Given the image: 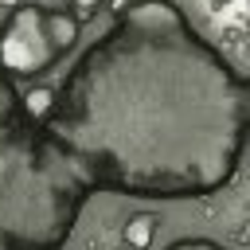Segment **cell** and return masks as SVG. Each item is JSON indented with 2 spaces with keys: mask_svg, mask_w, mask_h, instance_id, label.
Returning <instances> with one entry per match:
<instances>
[{
  "mask_svg": "<svg viewBox=\"0 0 250 250\" xmlns=\"http://www.w3.org/2000/svg\"><path fill=\"white\" fill-rule=\"evenodd\" d=\"M109 27L55 86L47 137L94 191L207 199L246 164L250 74L176 0H109Z\"/></svg>",
  "mask_w": 250,
  "mask_h": 250,
  "instance_id": "1",
  "label": "cell"
},
{
  "mask_svg": "<svg viewBox=\"0 0 250 250\" xmlns=\"http://www.w3.org/2000/svg\"><path fill=\"white\" fill-rule=\"evenodd\" d=\"M94 184L31 117L0 66V250H62Z\"/></svg>",
  "mask_w": 250,
  "mask_h": 250,
  "instance_id": "2",
  "label": "cell"
},
{
  "mask_svg": "<svg viewBox=\"0 0 250 250\" xmlns=\"http://www.w3.org/2000/svg\"><path fill=\"white\" fill-rule=\"evenodd\" d=\"M82 20L70 8L20 4L0 23V66L12 78H43L66 51L78 47Z\"/></svg>",
  "mask_w": 250,
  "mask_h": 250,
  "instance_id": "3",
  "label": "cell"
},
{
  "mask_svg": "<svg viewBox=\"0 0 250 250\" xmlns=\"http://www.w3.org/2000/svg\"><path fill=\"white\" fill-rule=\"evenodd\" d=\"M156 230H160V219H156L152 211H137V215L125 219V227H121V242H129L133 250H152Z\"/></svg>",
  "mask_w": 250,
  "mask_h": 250,
  "instance_id": "4",
  "label": "cell"
},
{
  "mask_svg": "<svg viewBox=\"0 0 250 250\" xmlns=\"http://www.w3.org/2000/svg\"><path fill=\"white\" fill-rule=\"evenodd\" d=\"M23 98H27V109H31L35 121H43V117L55 109V86H31Z\"/></svg>",
  "mask_w": 250,
  "mask_h": 250,
  "instance_id": "5",
  "label": "cell"
},
{
  "mask_svg": "<svg viewBox=\"0 0 250 250\" xmlns=\"http://www.w3.org/2000/svg\"><path fill=\"white\" fill-rule=\"evenodd\" d=\"M164 250H227V246H219L215 238H199V234H188V238H176V242H168Z\"/></svg>",
  "mask_w": 250,
  "mask_h": 250,
  "instance_id": "6",
  "label": "cell"
},
{
  "mask_svg": "<svg viewBox=\"0 0 250 250\" xmlns=\"http://www.w3.org/2000/svg\"><path fill=\"white\" fill-rule=\"evenodd\" d=\"M105 4H109V0H66V8H70V12H74L82 23H86V20H94V16H98Z\"/></svg>",
  "mask_w": 250,
  "mask_h": 250,
  "instance_id": "7",
  "label": "cell"
},
{
  "mask_svg": "<svg viewBox=\"0 0 250 250\" xmlns=\"http://www.w3.org/2000/svg\"><path fill=\"white\" fill-rule=\"evenodd\" d=\"M20 4H27V0H0V8H8V12H16Z\"/></svg>",
  "mask_w": 250,
  "mask_h": 250,
  "instance_id": "8",
  "label": "cell"
},
{
  "mask_svg": "<svg viewBox=\"0 0 250 250\" xmlns=\"http://www.w3.org/2000/svg\"><path fill=\"white\" fill-rule=\"evenodd\" d=\"M207 4H211V8H227L230 0H207Z\"/></svg>",
  "mask_w": 250,
  "mask_h": 250,
  "instance_id": "9",
  "label": "cell"
},
{
  "mask_svg": "<svg viewBox=\"0 0 250 250\" xmlns=\"http://www.w3.org/2000/svg\"><path fill=\"white\" fill-rule=\"evenodd\" d=\"M117 250H133V246H129V242H121V246H117Z\"/></svg>",
  "mask_w": 250,
  "mask_h": 250,
  "instance_id": "10",
  "label": "cell"
},
{
  "mask_svg": "<svg viewBox=\"0 0 250 250\" xmlns=\"http://www.w3.org/2000/svg\"><path fill=\"white\" fill-rule=\"evenodd\" d=\"M90 250H102V246H90Z\"/></svg>",
  "mask_w": 250,
  "mask_h": 250,
  "instance_id": "11",
  "label": "cell"
}]
</instances>
